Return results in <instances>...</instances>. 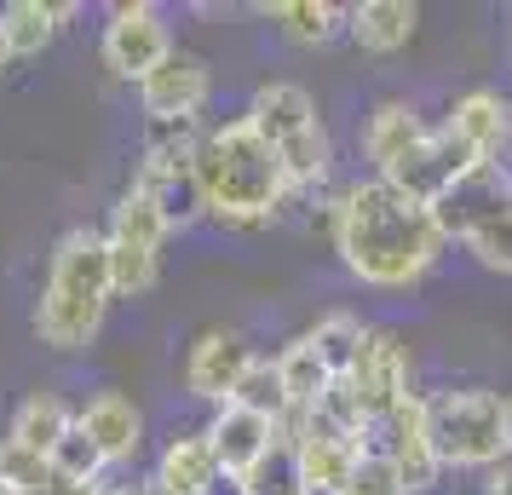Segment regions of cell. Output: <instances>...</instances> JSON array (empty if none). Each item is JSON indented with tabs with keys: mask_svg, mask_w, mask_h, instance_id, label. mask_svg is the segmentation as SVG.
<instances>
[{
	"mask_svg": "<svg viewBox=\"0 0 512 495\" xmlns=\"http://www.w3.org/2000/svg\"><path fill=\"white\" fill-rule=\"evenodd\" d=\"M455 495H489V472H472L466 484H455Z\"/></svg>",
	"mask_w": 512,
	"mask_h": 495,
	"instance_id": "e575fe53",
	"label": "cell"
},
{
	"mask_svg": "<svg viewBox=\"0 0 512 495\" xmlns=\"http://www.w3.org/2000/svg\"><path fill=\"white\" fill-rule=\"evenodd\" d=\"M248 490H254V495H305L300 455H294V444H288V438H282V444L271 449L254 472H248Z\"/></svg>",
	"mask_w": 512,
	"mask_h": 495,
	"instance_id": "f546056e",
	"label": "cell"
},
{
	"mask_svg": "<svg viewBox=\"0 0 512 495\" xmlns=\"http://www.w3.org/2000/svg\"><path fill=\"white\" fill-rule=\"evenodd\" d=\"M242 409H254V415H265V421H277L288 426L300 409L288 403V386H282V369H277V357H254V369L242 375V386H236V398Z\"/></svg>",
	"mask_w": 512,
	"mask_h": 495,
	"instance_id": "4316f807",
	"label": "cell"
},
{
	"mask_svg": "<svg viewBox=\"0 0 512 495\" xmlns=\"http://www.w3.org/2000/svg\"><path fill=\"white\" fill-rule=\"evenodd\" d=\"M346 380H351V392L363 398L369 421L392 415L397 403L420 398L415 392V357H409V346H403V334L374 329V323H369V340H363V352H357V363H351Z\"/></svg>",
	"mask_w": 512,
	"mask_h": 495,
	"instance_id": "ba28073f",
	"label": "cell"
},
{
	"mask_svg": "<svg viewBox=\"0 0 512 495\" xmlns=\"http://www.w3.org/2000/svg\"><path fill=\"white\" fill-rule=\"evenodd\" d=\"M104 495H127V490H116V484H110V490H104Z\"/></svg>",
	"mask_w": 512,
	"mask_h": 495,
	"instance_id": "60d3db41",
	"label": "cell"
},
{
	"mask_svg": "<svg viewBox=\"0 0 512 495\" xmlns=\"http://www.w3.org/2000/svg\"><path fill=\"white\" fill-rule=\"evenodd\" d=\"M0 495H18V490H12V484H0Z\"/></svg>",
	"mask_w": 512,
	"mask_h": 495,
	"instance_id": "ab89813d",
	"label": "cell"
},
{
	"mask_svg": "<svg viewBox=\"0 0 512 495\" xmlns=\"http://www.w3.org/2000/svg\"><path fill=\"white\" fill-rule=\"evenodd\" d=\"M461 248H466L478 265H484V271H495V277H512V208L478 219V225L461 236Z\"/></svg>",
	"mask_w": 512,
	"mask_h": 495,
	"instance_id": "83f0119b",
	"label": "cell"
},
{
	"mask_svg": "<svg viewBox=\"0 0 512 495\" xmlns=\"http://www.w3.org/2000/svg\"><path fill=\"white\" fill-rule=\"evenodd\" d=\"M277 369H282V386H288V403H294V409H317V398L334 386L328 363L317 357V346H311V334H300V340L282 346Z\"/></svg>",
	"mask_w": 512,
	"mask_h": 495,
	"instance_id": "cb8c5ba5",
	"label": "cell"
},
{
	"mask_svg": "<svg viewBox=\"0 0 512 495\" xmlns=\"http://www.w3.org/2000/svg\"><path fill=\"white\" fill-rule=\"evenodd\" d=\"M282 438L300 455L305 495H346V484L357 478V467H363V438L328 426L317 409H300L294 421L282 426Z\"/></svg>",
	"mask_w": 512,
	"mask_h": 495,
	"instance_id": "52a82bcc",
	"label": "cell"
},
{
	"mask_svg": "<svg viewBox=\"0 0 512 495\" xmlns=\"http://www.w3.org/2000/svg\"><path fill=\"white\" fill-rule=\"evenodd\" d=\"M213 98V64L202 52H173L162 70L139 87L144 121H179V116H202Z\"/></svg>",
	"mask_w": 512,
	"mask_h": 495,
	"instance_id": "7c38bea8",
	"label": "cell"
},
{
	"mask_svg": "<svg viewBox=\"0 0 512 495\" xmlns=\"http://www.w3.org/2000/svg\"><path fill=\"white\" fill-rule=\"evenodd\" d=\"M443 236L438 213L409 202L403 190H392L386 179H357L340 185V231H334V254L363 288L380 294H403L420 288L438 271Z\"/></svg>",
	"mask_w": 512,
	"mask_h": 495,
	"instance_id": "6da1fadb",
	"label": "cell"
},
{
	"mask_svg": "<svg viewBox=\"0 0 512 495\" xmlns=\"http://www.w3.org/2000/svg\"><path fill=\"white\" fill-rule=\"evenodd\" d=\"M363 455L392 461L409 495L438 490L443 461H438V449H432V432H426V392H420V398H409V403H397L392 415L369 421V432H363Z\"/></svg>",
	"mask_w": 512,
	"mask_h": 495,
	"instance_id": "8992f818",
	"label": "cell"
},
{
	"mask_svg": "<svg viewBox=\"0 0 512 495\" xmlns=\"http://www.w3.org/2000/svg\"><path fill=\"white\" fill-rule=\"evenodd\" d=\"M127 190H144V196L162 208V219L173 231H190L196 219H208V196L196 185V173H156V167H139Z\"/></svg>",
	"mask_w": 512,
	"mask_h": 495,
	"instance_id": "7402d4cb",
	"label": "cell"
},
{
	"mask_svg": "<svg viewBox=\"0 0 512 495\" xmlns=\"http://www.w3.org/2000/svg\"><path fill=\"white\" fill-rule=\"evenodd\" d=\"M242 116L254 121V127L277 144V150L288 139H300L305 127H317V121H323V116H317V98L305 93L300 81H259Z\"/></svg>",
	"mask_w": 512,
	"mask_h": 495,
	"instance_id": "e0dca14e",
	"label": "cell"
},
{
	"mask_svg": "<svg viewBox=\"0 0 512 495\" xmlns=\"http://www.w3.org/2000/svg\"><path fill=\"white\" fill-rule=\"evenodd\" d=\"M12 64H18V58H12V47H6V35H0V75L12 70Z\"/></svg>",
	"mask_w": 512,
	"mask_h": 495,
	"instance_id": "8d00e7d4",
	"label": "cell"
},
{
	"mask_svg": "<svg viewBox=\"0 0 512 495\" xmlns=\"http://www.w3.org/2000/svg\"><path fill=\"white\" fill-rule=\"evenodd\" d=\"M305 334H311L317 357L328 363V375L346 380L351 363H357V352H363V340H369V323H363L357 311H323V317H317Z\"/></svg>",
	"mask_w": 512,
	"mask_h": 495,
	"instance_id": "603a6c76",
	"label": "cell"
},
{
	"mask_svg": "<svg viewBox=\"0 0 512 495\" xmlns=\"http://www.w3.org/2000/svg\"><path fill=\"white\" fill-rule=\"evenodd\" d=\"M501 398H507V444H512V392H501Z\"/></svg>",
	"mask_w": 512,
	"mask_h": 495,
	"instance_id": "f35d334b",
	"label": "cell"
},
{
	"mask_svg": "<svg viewBox=\"0 0 512 495\" xmlns=\"http://www.w3.org/2000/svg\"><path fill=\"white\" fill-rule=\"evenodd\" d=\"M254 346H248V334L242 329H202L196 340L185 346V392L196 403H231L236 386H242V375L254 369Z\"/></svg>",
	"mask_w": 512,
	"mask_h": 495,
	"instance_id": "9c48e42d",
	"label": "cell"
},
{
	"mask_svg": "<svg viewBox=\"0 0 512 495\" xmlns=\"http://www.w3.org/2000/svg\"><path fill=\"white\" fill-rule=\"evenodd\" d=\"M259 18H271L277 35L294 47H328L334 35H346V6H328V0H265Z\"/></svg>",
	"mask_w": 512,
	"mask_h": 495,
	"instance_id": "44dd1931",
	"label": "cell"
},
{
	"mask_svg": "<svg viewBox=\"0 0 512 495\" xmlns=\"http://www.w3.org/2000/svg\"><path fill=\"white\" fill-rule=\"evenodd\" d=\"M346 495H409V490H403V478H397L392 461L363 455V467H357V478L346 484Z\"/></svg>",
	"mask_w": 512,
	"mask_h": 495,
	"instance_id": "4dcf8cb0",
	"label": "cell"
},
{
	"mask_svg": "<svg viewBox=\"0 0 512 495\" xmlns=\"http://www.w3.org/2000/svg\"><path fill=\"white\" fill-rule=\"evenodd\" d=\"M202 495H254V490H248V478H242V472H225V467H219V472L208 478V490H202Z\"/></svg>",
	"mask_w": 512,
	"mask_h": 495,
	"instance_id": "1f68e13d",
	"label": "cell"
},
{
	"mask_svg": "<svg viewBox=\"0 0 512 495\" xmlns=\"http://www.w3.org/2000/svg\"><path fill=\"white\" fill-rule=\"evenodd\" d=\"M208 438H213V455H219V467L225 472H248L271 455V449L282 444V426L265 421V415H254V409H242V403H219L208 421Z\"/></svg>",
	"mask_w": 512,
	"mask_h": 495,
	"instance_id": "5bb4252c",
	"label": "cell"
},
{
	"mask_svg": "<svg viewBox=\"0 0 512 495\" xmlns=\"http://www.w3.org/2000/svg\"><path fill=\"white\" fill-rule=\"evenodd\" d=\"M420 29V6L415 0H357L346 6V35L357 41V52L369 58H392L415 41Z\"/></svg>",
	"mask_w": 512,
	"mask_h": 495,
	"instance_id": "2e32d148",
	"label": "cell"
},
{
	"mask_svg": "<svg viewBox=\"0 0 512 495\" xmlns=\"http://www.w3.org/2000/svg\"><path fill=\"white\" fill-rule=\"evenodd\" d=\"M438 127L472 156V167H501V156L512 144V98L501 87H466L443 110Z\"/></svg>",
	"mask_w": 512,
	"mask_h": 495,
	"instance_id": "30bf717a",
	"label": "cell"
},
{
	"mask_svg": "<svg viewBox=\"0 0 512 495\" xmlns=\"http://www.w3.org/2000/svg\"><path fill=\"white\" fill-rule=\"evenodd\" d=\"M173 52L179 47H173V24H167L162 6H150V0H121V6H110V24H104L98 58H104V70L116 75V81L144 87Z\"/></svg>",
	"mask_w": 512,
	"mask_h": 495,
	"instance_id": "5b68a950",
	"label": "cell"
},
{
	"mask_svg": "<svg viewBox=\"0 0 512 495\" xmlns=\"http://www.w3.org/2000/svg\"><path fill=\"white\" fill-rule=\"evenodd\" d=\"M277 156H282V167H288V185H294V196H300V190L328 185V173H334V139H328L323 121H317V127H305L300 139H288Z\"/></svg>",
	"mask_w": 512,
	"mask_h": 495,
	"instance_id": "d4e9b609",
	"label": "cell"
},
{
	"mask_svg": "<svg viewBox=\"0 0 512 495\" xmlns=\"http://www.w3.org/2000/svg\"><path fill=\"white\" fill-rule=\"evenodd\" d=\"M127 495H167V490H162V484H156V478H144V484H133V490H127Z\"/></svg>",
	"mask_w": 512,
	"mask_h": 495,
	"instance_id": "d590c367",
	"label": "cell"
},
{
	"mask_svg": "<svg viewBox=\"0 0 512 495\" xmlns=\"http://www.w3.org/2000/svg\"><path fill=\"white\" fill-rule=\"evenodd\" d=\"M47 12H52V24L64 29V24L75 18V12H81V6H75V0H47Z\"/></svg>",
	"mask_w": 512,
	"mask_h": 495,
	"instance_id": "d6a6232c",
	"label": "cell"
},
{
	"mask_svg": "<svg viewBox=\"0 0 512 495\" xmlns=\"http://www.w3.org/2000/svg\"><path fill=\"white\" fill-rule=\"evenodd\" d=\"M75 421H81V432L104 449V461H110V467L133 461V455L144 449V409L127 398L121 386H98L93 398L75 409Z\"/></svg>",
	"mask_w": 512,
	"mask_h": 495,
	"instance_id": "4fadbf2b",
	"label": "cell"
},
{
	"mask_svg": "<svg viewBox=\"0 0 512 495\" xmlns=\"http://www.w3.org/2000/svg\"><path fill=\"white\" fill-rule=\"evenodd\" d=\"M501 208H512V173L507 167H478V173H466L432 213H438L443 236L461 242L478 219H489V213H501Z\"/></svg>",
	"mask_w": 512,
	"mask_h": 495,
	"instance_id": "9a60e30c",
	"label": "cell"
},
{
	"mask_svg": "<svg viewBox=\"0 0 512 495\" xmlns=\"http://www.w3.org/2000/svg\"><path fill=\"white\" fill-rule=\"evenodd\" d=\"M219 472V455H213V438L208 426H179V432H167L162 455H156V484L167 495H202L208 490V478Z\"/></svg>",
	"mask_w": 512,
	"mask_h": 495,
	"instance_id": "ac0fdd59",
	"label": "cell"
},
{
	"mask_svg": "<svg viewBox=\"0 0 512 495\" xmlns=\"http://www.w3.org/2000/svg\"><path fill=\"white\" fill-rule=\"evenodd\" d=\"M196 185L208 196V219L236 225V231L271 225L282 213V202L294 196L277 144L265 139L248 116H231L225 127H208L202 162H196Z\"/></svg>",
	"mask_w": 512,
	"mask_h": 495,
	"instance_id": "7a4b0ae2",
	"label": "cell"
},
{
	"mask_svg": "<svg viewBox=\"0 0 512 495\" xmlns=\"http://www.w3.org/2000/svg\"><path fill=\"white\" fill-rule=\"evenodd\" d=\"M426 139H432V121L420 116V104H409V98H374L369 116H363V133H357V150L374 167V179H386Z\"/></svg>",
	"mask_w": 512,
	"mask_h": 495,
	"instance_id": "8fae6325",
	"label": "cell"
},
{
	"mask_svg": "<svg viewBox=\"0 0 512 495\" xmlns=\"http://www.w3.org/2000/svg\"><path fill=\"white\" fill-rule=\"evenodd\" d=\"M489 495H512V461L489 472Z\"/></svg>",
	"mask_w": 512,
	"mask_h": 495,
	"instance_id": "836d02e7",
	"label": "cell"
},
{
	"mask_svg": "<svg viewBox=\"0 0 512 495\" xmlns=\"http://www.w3.org/2000/svg\"><path fill=\"white\" fill-rule=\"evenodd\" d=\"M202 144H208L202 116L144 121V133H139V167H156V173H196V162H202Z\"/></svg>",
	"mask_w": 512,
	"mask_h": 495,
	"instance_id": "ffe728a7",
	"label": "cell"
},
{
	"mask_svg": "<svg viewBox=\"0 0 512 495\" xmlns=\"http://www.w3.org/2000/svg\"><path fill=\"white\" fill-rule=\"evenodd\" d=\"M116 300L110 277V242L93 225H75L52 242L47 254V283L35 300V340L52 352H87L104 329V311Z\"/></svg>",
	"mask_w": 512,
	"mask_h": 495,
	"instance_id": "3957f363",
	"label": "cell"
},
{
	"mask_svg": "<svg viewBox=\"0 0 512 495\" xmlns=\"http://www.w3.org/2000/svg\"><path fill=\"white\" fill-rule=\"evenodd\" d=\"M52 467L64 472L70 484H104L110 461H104V449H98L93 438L81 432V421H75V426H70V438H64L58 449H52Z\"/></svg>",
	"mask_w": 512,
	"mask_h": 495,
	"instance_id": "f1b7e54d",
	"label": "cell"
},
{
	"mask_svg": "<svg viewBox=\"0 0 512 495\" xmlns=\"http://www.w3.org/2000/svg\"><path fill=\"white\" fill-rule=\"evenodd\" d=\"M426 432L443 472H495L512 461L507 398L489 386H443L426 392Z\"/></svg>",
	"mask_w": 512,
	"mask_h": 495,
	"instance_id": "277c9868",
	"label": "cell"
},
{
	"mask_svg": "<svg viewBox=\"0 0 512 495\" xmlns=\"http://www.w3.org/2000/svg\"><path fill=\"white\" fill-rule=\"evenodd\" d=\"M110 484H70V495H104Z\"/></svg>",
	"mask_w": 512,
	"mask_h": 495,
	"instance_id": "74e56055",
	"label": "cell"
},
{
	"mask_svg": "<svg viewBox=\"0 0 512 495\" xmlns=\"http://www.w3.org/2000/svg\"><path fill=\"white\" fill-rule=\"evenodd\" d=\"M0 35H6L12 58H41V52L52 47L58 24H52L47 0H6V6H0Z\"/></svg>",
	"mask_w": 512,
	"mask_h": 495,
	"instance_id": "484cf974",
	"label": "cell"
},
{
	"mask_svg": "<svg viewBox=\"0 0 512 495\" xmlns=\"http://www.w3.org/2000/svg\"><path fill=\"white\" fill-rule=\"evenodd\" d=\"M70 426H75V409L58 392H24L18 398V409H12V426H6V438L18 449H29V455H47L52 461V449L70 438Z\"/></svg>",
	"mask_w": 512,
	"mask_h": 495,
	"instance_id": "d6986e66",
	"label": "cell"
}]
</instances>
